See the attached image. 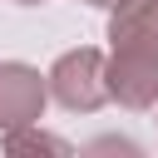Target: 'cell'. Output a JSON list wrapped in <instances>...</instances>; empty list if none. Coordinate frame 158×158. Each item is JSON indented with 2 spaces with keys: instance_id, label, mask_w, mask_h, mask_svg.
I'll use <instances>...</instances> for the list:
<instances>
[{
  "instance_id": "obj_1",
  "label": "cell",
  "mask_w": 158,
  "mask_h": 158,
  "mask_svg": "<svg viewBox=\"0 0 158 158\" xmlns=\"http://www.w3.org/2000/svg\"><path fill=\"white\" fill-rule=\"evenodd\" d=\"M44 84H49V99H54L59 109H69V114H94V109H104V104H109L104 49H94V44L64 49V54L49 64Z\"/></svg>"
},
{
  "instance_id": "obj_2",
  "label": "cell",
  "mask_w": 158,
  "mask_h": 158,
  "mask_svg": "<svg viewBox=\"0 0 158 158\" xmlns=\"http://www.w3.org/2000/svg\"><path fill=\"white\" fill-rule=\"evenodd\" d=\"M49 104V84L35 64L25 59H0V133L40 123Z\"/></svg>"
},
{
  "instance_id": "obj_3",
  "label": "cell",
  "mask_w": 158,
  "mask_h": 158,
  "mask_svg": "<svg viewBox=\"0 0 158 158\" xmlns=\"http://www.w3.org/2000/svg\"><path fill=\"white\" fill-rule=\"evenodd\" d=\"M104 84L109 99L128 114H148L158 104V59L128 54V49H109L104 54Z\"/></svg>"
},
{
  "instance_id": "obj_4",
  "label": "cell",
  "mask_w": 158,
  "mask_h": 158,
  "mask_svg": "<svg viewBox=\"0 0 158 158\" xmlns=\"http://www.w3.org/2000/svg\"><path fill=\"white\" fill-rule=\"evenodd\" d=\"M109 49L158 59V0H123L109 10Z\"/></svg>"
},
{
  "instance_id": "obj_5",
  "label": "cell",
  "mask_w": 158,
  "mask_h": 158,
  "mask_svg": "<svg viewBox=\"0 0 158 158\" xmlns=\"http://www.w3.org/2000/svg\"><path fill=\"white\" fill-rule=\"evenodd\" d=\"M5 153L10 158H20V153H69V143L54 138V133H40V123H25V128L5 133Z\"/></svg>"
},
{
  "instance_id": "obj_6",
  "label": "cell",
  "mask_w": 158,
  "mask_h": 158,
  "mask_svg": "<svg viewBox=\"0 0 158 158\" xmlns=\"http://www.w3.org/2000/svg\"><path fill=\"white\" fill-rule=\"evenodd\" d=\"M84 5H99V10H114V5H123V0H84Z\"/></svg>"
},
{
  "instance_id": "obj_7",
  "label": "cell",
  "mask_w": 158,
  "mask_h": 158,
  "mask_svg": "<svg viewBox=\"0 0 158 158\" xmlns=\"http://www.w3.org/2000/svg\"><path fill=\"white\" fill-rule=\"evenodd\" d=\"M15 5H40V0H15Z\"/></svg>"
},
{
  "instance_id": "obj_8",
  "label": "cell",
  "mask_w": 158,
  "mask_h": 158,
  "mask_svg": "<svg viewBox=\"0 0 158 158\" xmlns=\"http://www.w3.org/2000/svg\"><path fill=\"white\" fill-rule=\"evenodd\" d=\"M153 109H158V104H153Z\"/></svg>"
}]
</instances>
